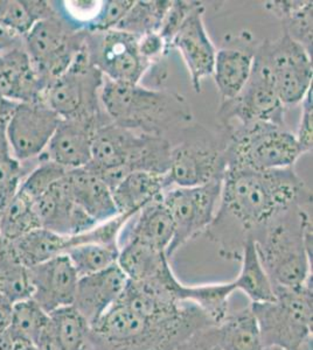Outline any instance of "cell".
<instances>
[{
    "mask_svg": "<svg viewBox=\"0 0 313 350\" xmlns=\"http://www.w3.org/2000/svg\"><path fill=\"white\" fill-rule=\"evenodd\" d=\"M103 81L84 44L67 72L46 89L44 100L61 120H86L101 126L111 122L101 103Z\"/></svg>",
    "mask_w": 313,
    "mask_h": 350,
    "instance_id": "8",
    "label": "cell"
},
{
    "mask_svg": "<svg viewBox=\"0 0 313 350\" xmlns=\"http://www.w3.org/2000/svg\"><path fill=\"white\" fill-rule=\"evenodd\" d=\"M304 202H310V194L294 167L270 171L226 168L214 221L230 219L231 224L241 228L246 242L248 236L281 211Z\"/></svg>",
    "mask_w": 313,
    "mask_h": 350,
    "instance_id": "1",
    "label": "cell"
},
{
    "mask_svg": "<svg viewBox=\"0 0 313 350\" xmlns=\"http://www.w3.org/2000/svg\"><path fill=\"white\" fill-rule=\"evenodd\" d=\"M34 345L38 350H61L59 341H58L54 329H53L51 318H49L47 326L45 327L44 330L36 338Z\"/></svg>",
    "mask_w": 313,
    "mask_h": 350,
    "instance_id": "45",
    "label": "cell"
},
{
    "mask_svg": "<svg viewBox=\"0 0 313 350\" xmlns=\"http://www.w3.org/2000/svg\"><path fill=\"white\" fill-rule=\"evenodd\" d=\"M101 103L112 123L147 135L163 137L172 125L190 120V108L181 96L107 77Z\"/></svg>",
    "mask_w": 313,
    "mask_h": 350,
    "instance_id": "5",
    "label": "cell"
},
{
    "mask_svg": "<svg viewBox=\"0 0 313 350\" xmlns=\"http://www.w3.org/2000/svg\"><path fill=\"white\" fill-rule=\"evenodd\" d=\"M222 180L223 178L199 187L172 186L162 193V201L175 223V236L167 249V258L210 227L221 200Z\"/></svg>",
    "mask_w": 313,
    "mask_h": 350,
    "instance_id": "11",
    "label": "cell"
},
{
    "mask_svg": "<svg viewBox=\"0 0 313 350\" xmlns=\"http://www.w3.org/2000/svg\"><path fill=\"white\" fill-rule=\"evenodd\" d=\"M179 350H222L218 346L216 325L198 330Z\"/></svg>",
    "mask_w": 313,
    "mask_h": 350,
    "instance_id": "44",
    "label": "cell"
},
{
    "mask_svg": "<svg viewBox=\"0 0 313 350\" xmlns=\"http://www.w3.org/2000/svg\"><path fill=\"white\" fill-rule=\"evenodd\" d=\"M13 345L14 341L8 330L0 333V350H13Z\"/></svg>",
    "mask_w": 313,
    "mask_h": 350,
    "instance_id": "47",
    "label": "cell"
},
{
    "mask_svg": "<svg viewBox=\"0 0 313 350\" xmlns=\"http://www.w3.org/2000/svg\"><path fill=\"white\" fill-rule=\"evenodd\" d=\"M198 5L199 1H179L178 0V1L171 3L158 32L163 38L168 49H170L171 42L178 32L179 28L181 27L186 16Z\"/></svg>",
    "mask_w": 313,
    "mask_h": 350,
    "instance_id": "41",
    "label": "cell"
},
{
    "mask_svg": "<svg viewBox=\"0 0 313 350\" xmlns=\"http://www.w3.org/2000/svg\"><path fill=\"white\" fill-rule=\"evenodd\" d=\"M73 199L97 224L118 215L110 188L86 166L66 175Z\"/></svg>",
    "mask_w": 313,
    "mask_h": 350,
    "instance_id": "22",
    "label": "cell"
},
{
    "mask_svg": "<svg viewBox=\"0 0 313 350\" xmlns=\"http://www.w3.org/2000/svg\"><path fill=\"white\" fill-rule=\"evenodd\" d=\"M301 103H303V112H301V124L298 128L296 139H297L298 145L304 154V153L312 151V89L308 92V95L305 96V98Z\"/></svg>",
    "mask_w": 313,
    "mask_h": 350,
    "instance_id": "42",
    "label": "cell"
},
{
    "mask_svg": "<svg viewBox=\"0 0 313 350\" xmlns=\"http://www.w3.org/2000/svg\"><path fill=\"white\" fill-rule=\"evenodd\" d=\"M235 291L233 282L187 286L186 301L200 307L213 323H222L228 315V300Z\"/></svg>",
    "mask_w": 313,
    "mask_h": 350,
    "instance_id": "37",
    "label": "cell"
},
{
    "mask_svg": "<svg viewBox=\"0 0 313 350\" xmlns=\"http://www.w3.org/2000/svg\"><path fill=\"white\" fill-rule=\"evenodd\" d=\"M49 318L61 350H87L90 325L75 307L59 308Z\"/></svg>",
    "mask_w": 313,
    "mask_h": 350,
    "instance_id": "32",
    "label": "cell"
},
{
    "mask_svg": "<svg viewBox=\"0 0 313 350\" xmlns=\"http://www.w3.org/2000/svg\"><path fill=\"white\" fill-rule=\"evenodd\" d=\"M263 350H286L278 347H266ZM297 350H312V338H310L309 341H306L303 346Z\"/></svg>",
    "mask_w": 313,
    "mask_h": 350,
    "instance_id": "49",
    "label": "cell"
},
{
    "mask_svg": "<svg viewBox=\"0 0 313 350\" xmlns=\"http://www.w3.org/2000/svg\"><path fill=\"white\" fill-rule=\"evenodd\" d=\"M48 323L49 314L33 299L28 298L13 304L8 330L13 340L34 343Z\"/></svg>",
    "mask_w": 313,
    "mask_h": 350,
    "instance_id": "36",
    "label": "cell"
},
{
    "mask_svg": "<svg viewBox=\"0 0 313 350\" xmlns=\"http://www.w3.org/2000/svg\"><path fill=\"white\" fill-rule=\"evenodd\" d=\"M46 85L25 49H8L0 54V95L16 103L44 100Z\"/></svg>",
    "mask_w": 313,
    "mask_h": 350,
    "instance_id": "21",
    "label": "cell"
},
{
    "mask_svg": "<svg viewBox=\"0 0 313 350\" xmlns=\"http://www.w3.org/2000/svg\"><path fill=\"white\" fill-rule=\"evenodd\" d=\"M135 216V222L124 235L125 242L137 241L166 254L175 236V223L162 198L145 204Z\"/></svg>",
    "mask_w": 313,
    "mask_h": 350,
    "instance_id": "24",
    "label": "cell"
},
{
    "mask_svg": "<svg viewBox=\"0 0 313 350\" xmlns=\"http://www.w3.org/2000/svg\"><path fill=\"white\" fill-rule=\"evenodd\" d=\"M226 143L221 146L185 142L172 148L168 178L177 187H199L222 179L226 171Z\"/></svg>",
    "mask_w": 313,
    "mask_h": 350,
    "instance_id": "15",
    "label": "cell"
},
{
    "mask_svg": "<svg viewBox=\"0 0 313 350\" xmlns=\"http://www.w3.org/2000/svg\"><path fill=\"white\" fill-rule=\"evenodd\" d=\"M218 118L225 126L271 123L286 126L284 105L278 98L274 82L266 69L254 57L249 80L233 100L222 102Z\"/></svg>",
    "mask_w": 313,
    "mask_h": 350,
    "instance_id": "12",
    "label": "cell"
},
{
    "mask_svg": "<svg viewBox=\"0 0 313 350\" xmlns=\"http://www.w3.org/2000/svg\"><path fill=\"white\" fill-rule=\"evenodd\" d=\"M266 8L281 19L283 34L312 55V1H270Z\"/></svg>",
    "mask_w": 313,
    "mask_h": 350,
    "instance_id": "30",
    "label": "cell"
},
{
    "mask_svg": "<svg viewBox=\"0 0 313 350\" xmlns=\"http://www.w3.org/2000/svg\"><path fill=\"white\" fill-rule=\"evenodd\" d=\"M254 57L268 69L284 107L301 103L312 89V55L286 34L263 41Z\"/></svg>",
    "mask_w": 313,
    "mask_h": 350,
    "instance_id": "10",
    "label": "cell"
},
{
    "mask_svg": "<svg viewBox=\"0 0 313 350\" xmlns=\"http://www.w3.org/2000/svg\"><path fill=\"white\" fill-rule=\"evenodd\" d=\"M132 5L134 1L127 0L103 1L99 12L96 13L92 23L88 26V32H107L115 29Z\"/></svg>",
    "mask_w": 313,
    "mask_h": 350,
    "instance_id": "40",
    "label": "cell"
},
{
    "mask_svg": "<svg viewBox=\"0 0 313 350\" xmlns=\"http://www.w3.org/2000/svg\"><path fill=\"white\" fill-rule=\"evenodd\" d=\"M127 277L116 262L105 270L79 278L73 306L92 326L117 301Z\"/></svg>",
    "mask_w": 313,
    "mask_h": 350,
    "instance_id": "20",
    "label": "cell"
},
{
    "mask_svg": "<svg viewBox=\"0 0 313 350\" xmlns=\"http://www.w3.org/2000/svg\"><path fill=\"white\" fill-rule=\"evenodd\" d=\"M36 228L41 227L32 202L18 189L0 217V239L13 242Z\"/></svg>",
    "mask_w": 313,
    "mask_h": 350,
    "instance_id": "35",
    "label": "cell"
},
{
    "mask_svg": "<svg viewBox=\"0 0 313 350\" xmlns=\"http://www.w3.org/2000/svg\"><path fill=\"white\" fill-rule=\"evenodd\" d=\"M172 1H134L115 29L129 33L136 38L158 33L164 16Z\"/></svg>",
    "mask_w": 313,
    "mask_h": 350,
    "instance_id": "33",
    "label": "cell"
},
{
    "mask_svg": "<svg viewBox=\"0 0 313 350\" xmlns=\"http://www.w3.org/2000/svg\"><path fill=\"white\" fill-rule=\"evenodd\" d=\"M218 346L222 350H263L258 320L249 307L228 314L216 325Z\"/></svg>",
    "mask_w": 313,
    "mask_h": 350,
    "instance_id": "28",
    "label": "cell"
},
{
    "mask_svg": "<svg viewBox=\"0 0 313 350\" xmlns=\"http://www.w3.org/2000/svg\"><path fill=\"white\" fill-rule=\"evenodd\" d=\"M12 314V304L0 295V333L8 329Z\"/></svg>",
    "mask_w": 313,
    "mask_h": 350,
    "instance_id": "46",
    "label": "cell"
},
{
    "mask_svg": "<svg viewBox=\"0 0 313 350\" xmlns=\"http://www.w3.org/2000/svg\"><path fill=\"white\" fill-rule=\"evenodd\" d=\"M86 47L94 66L115 82L138 84L151 67L139 53L138 38L123 31L88 32Z\"/></svg>",
    "mask_w": 313,
    "mask_h": 350,
    "instance_id": "14",
    "label": "cell"
},
{
    "mask_svg": "<svg viewBox=\"0 0 313 350\" xmlns=\"http://www.w3.org/2000/svg\"><path fill=\"white\" fill-rule=\"evenodd\" d=\"M13 341H14L13 350H38L36 349V345L33 342L21 341V340H13Z\"/></svg>",
    "mask_w": 313,
    "mask_h": 350,
    "instance_id": "48",
    "label": "cell"
},
{
    "mask_svg": "<svg viewBox=\"0 0 313 350\" xmlns=\"http://www.w3.org/2000/svg\"><path fill=\"white\" fill-rule=\"evenodd\" d=\"M33 299L46 313L72 306L79 275L66 254L28 269Z\"/></svg>",
    "mask_w": 313,
    "mask_h": 350,
    "instance_id": "17",
    "label": "cell"
},
{
    "mask_svg": "<svg viewBox=\"0 0 313 350\" xmlns=\"http://www.w3.org/2000/svg\"><path fill=\"white\" fill-rule=\"evenodd\" d=\"M117 264L129 280L137 283L155 278L160 271L170 265L165 252L137 241L124 243L123 247L119 249Z\"/></svg>",
    "mask_w": 313,
    "mask_h": 350,
    "instance_id": "29",
    "label": "cell"
},
{
    "mask_svg": "<svg viewBox=\"0 0 313 350\" xmlns=\"http://www.w3.org/2000/svg\"><path fill=\"white\" fill-rule=\"evenodd\" d=\"M205 8L195 6L179 28L170 48H177L183 55L190 74L195 92H201V83L207 76L213 75L216 49L203 24Z\"/></svg>",
    "mask_w": 313,
    "mask_h": 350,
    "instance_id": "18",
    "label": "cell"
},
{
    "mask_svg": "<svg viewBox=\"0 0 313 350\" xmlns=\"http://www.w3.org/2000/svg\"><path fill=\"white\" fill-rule=\"evenodd\" d=\"M31 295L27 267L16 259L10 242L0 239V295L13 305Z\"/></svg>",
    "mask_w": 313,
    "mask_h": 350,
    "instance_id": "31",
    "label": "cell"
},
{
    "mask_svg": "<svg viewBox=\"0 0 313 350\" xmlns=\"http://www.w3.org/2000/svg\"><path fill=\"white\" fill-rule=\"evenodd\" d=\"M119 249L115 245L82 243L68 247L64 254L72 262L79 278H82L112 267L118 259Z\"/></svg>",
    "mask_w": 313,
    "mask_h": 350,
    "instance_id": "34",
    "label": "cell"
},
{
    "mask_svg": "<svg viewBox=\"0 0 313 350\" xmlns=\"http://www.w3.org/2000/svg\"><path fill=\"white\" fill-rule=\"evenodd\" d=\"M40 163L27 176L21 180L20 193H23L31 202L42 196L58 180L67 174V170L48 160L39 159Z\"/></svg>",
    "mask_w": 313,
    "mask_h": 350,
    "instance_id": "38",
    "label": "cell"
},
{
    "mask_svg": "<svg viewBox=\"0 0 313 350\" xmlns=\"http://www.w3.org/2000/svg\"><path fill=\"white\" fill-rule=\"evenodd\" d=\"M99 128L97 124L86 120H60L39 159L48 160L67 171L86 167L92 161V137Z\"/></svg>",
    "mask_w": 313,
    "mask_h": 350,
    "instance_id": "19",
    "label": "cell"
},
{
    "mask_svg": "<svg viewBox=\"0 0 313 350\" xmlns=\"http://www.w3.org/2000/svg\"><path fill=\"white\" fill-rule=\"evenodd\" d=\"M66 175L32 201V206L40 227L73 237L90 230L97 223L73 199Z\"/></svg>",
    "mask_w": 313,
    "mask_h": 350,
    "instance_id": "16",
    "label": "cell"
},
{
    "mask_svg": "<svg viewBox=\"0 0 313 350\" xmlns=\"http://www.w3.org/2000/svg\"><path fill=\"white\" fill-rule=\"evenodd\" d=\"M214 325L192 303L171 318L153 320L116 301L90 326L87 350H179L198 330Z\"/></svg>",
    "mask_w": 313,
    "mask_h": 350,
    "instance_id": "2",
    "label": "cell"
},
{
    "mask_svg": "<svg viewBox=\"0 0 313 350\" xmlns=\"http://www.w3.org/2000/svg\"><path fill=\"white\" fill-rule=\"evenodd\" d=\"M172 148L164 137L109 122L94 132L92 161L87 167L95 172L112 191L132 172L167 174Z\"/></svg>",
    "mask_w": 313,
    "mask_h": 350,
    "instance_id": "4",
    "label": "cell"
},
{
    "mask_svg": "<svg viewBox=\"0 0 313 350\" xmlns=\"http://www.w3.org/2000/svg\"><path fill=\"white\" fill-rule=\"evenodd\" d=\"M226 168L270 171L294 167L303 154L296 135L271 123H254L226 129Z\"/></svg>",
    "mask_w": 313,
    "mask_h": 350,
    "instance_id": "7",
    "label": "cell"
},
{
    "mask_svg": "<svg viewBox=\"0 0 313 350\" xmlns=\"http://www.w3.org/2000/svg\"><path fill=\"white\" fill-rule=\"evenodd\" d=\"M138 49L140 55L152 66L153 62L162 59L164 53L168 51L165 41L159 33H150L138 39Z\"/></svg>",
    "mask_w": 313,
    "mask_h": 350,
    "instance_id": "43",
    "label": "cell"
},
{
    "mask_svg": "<svg viewBox=\"0 0 313 350\" xmlns=\"http://www.w3.org/2000/svg\"><path fill=\"white\" fill-rule=\"evenodd\" d=\"M38 19L27 1H0V25L14 36H26Z\"/></svg>",
    "mask_w": 313,
    "mask_h": 350,
    "instance_id": "39",
    "label": "cell"
},
{
    "mask_svg": "<svg viewBox=\"0 0 313 350\" xmlns=\"http://www.w3.org/2000/svg\"><path fill=\"white\" fill-rule=\"evenodd\" d=\"M253 64L254 52L251 51L236 48L216 51L213 76L222 102L233 100L242 92L249 80Z\"/></svg>",
    "mask_w": 313,
    "mask_h": 350,
    "instance_id": "25",
    "label": "cell"
},
{
    "mask_svg": "<svg viewBox=\"0 0 313 350\" xmlns=\"http://www.w3.org/2000/svg\"><path fill=\"white\" fill-rule=\"evenodd\" d=\"M60 120L44 100L16 103L5 124V138L13 159L25 163L40 158Z\"/></svg>",
    "mask_w": 313,
    "mask_h": 350,
    "instance_id": "13",
    "label": "cell"
},
{
    "mask_svg": "<svg viewBox=\"0 0 313 350\" xmlns=\"http://www.w3.org/2000/svg\"><path fill=\"white\" fill-rule=\"evenodd\" d=\"M298 203L253 234L273 286L295 287L312 278V219Z\"/></svg>",
    "mask_w": 313,
    "mask_h": 350,
    "instance_id": "3",
    "label": "cell"
},
{
    "mask_svg": "<svg viewBox=\"0 0 313 350\" xmlns=\"http://www.w3.org/2000/svg\"><path fill=\"white\" fill-rule=\"evenodd\" d=\"M172 186L167 174L137 171L127 174L111 191V194L118 214L135 215L145 204L157 199Z\"/></svg>",
    "mask_w": 313,
    "mask_h": 350,
    "instance_id": "23",
    "label": "cell"
},
{
    "mask_svg": "<svg viewBox=\"0 0 313 350\" xmlns=\"http://www.w3.org/2000/svg\"><path fill=\"white\" fill-rule=\"evenodd\" d=\"M87 36L88 31L76 27L58 11L33 25L25 36V51L46 88L67 72Z\"/></svg>",
    "mask_w": 313,
    "mask_h": 350,
    "instance_id": "9",
    "label": "cell"
},
{
    "mask_svg": "<svg viewBox=\"0 0 313 350\" xmlns=\"http://www.w3.org/2000/svg\"><path fill=\"white\" fill-rule=\"evenodd\" d=\"M68 242L69 237L44 228H36L10 244L16 259L29 269L64 254L68 249Z\"/></svg>",
    "mask_w": 313,
    "mask_h": 350,
    "instance_id": "27",
    "label": "cell"
},
{
    "mask_svg": "<svg viewBox=\"0 0 313 350\" xmlns=\"http://www.w3.org/2000/svg\"><path fill=\"white\" fill-rule=\"evenodd\" d=\"M241 271L233 280L235 290H240L250 299L251 304L274 301V287L262 265L254 239L248 236L242 247Z\"/></svg>",
    "mask_w": 313,
    "mask_h": 350,
    "instance_id": "26",
    "label": "cell"
},
{
    "mask_svg": "<svg viewBox=\"0 0 313 350\" xmlns=\"http://www.w3.org/2000/svg\"><path fill=\"white\" fill-rule=\"evenodd\" d=\"M274 287V301L250 304L266 347L297 350L312 338V278L299 286Z\"/></svg>",
    "mask_w": 313,
    "mask_h": 350,
    "instance_id": "6",
    "label": "cell"
}]
</instances>
